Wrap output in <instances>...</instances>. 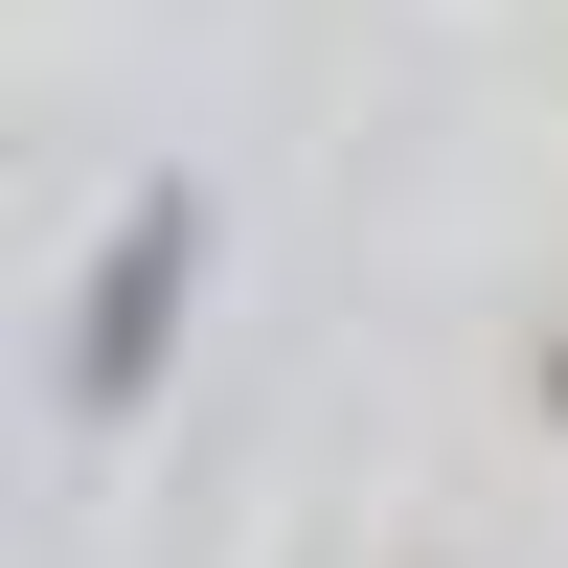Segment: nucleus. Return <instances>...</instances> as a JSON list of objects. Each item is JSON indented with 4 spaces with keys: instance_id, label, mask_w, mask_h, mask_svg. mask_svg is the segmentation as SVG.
I'll return each instance as SVG.
<instances>
[{
    "instance_id": "f257e3e1",
    "label": "nucleus",
    "mask_w": 568,
    "mask_h": 568,
    "mask_svg": "<svg viewBox=\"0 0 568 568\" xmlns=\"http://www.w3.org/2000/svg\"><path fill=\"white\" fill-rule=\"evenodd\" d=\"M182 296H205V182H136L114 251H91V296H69V409H91V433H114V409H160Z\"/></svg>"
}]
</instances>
